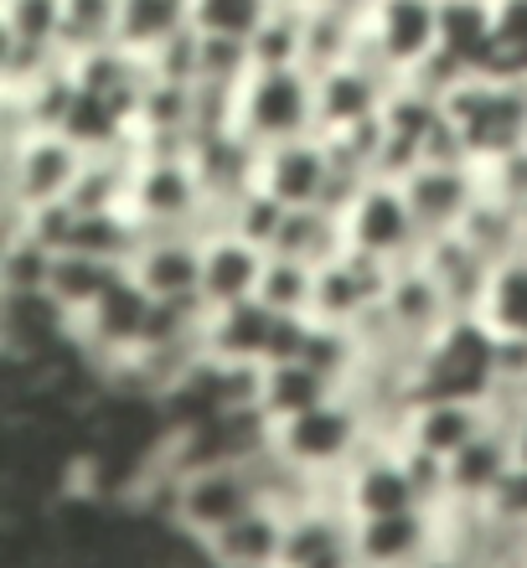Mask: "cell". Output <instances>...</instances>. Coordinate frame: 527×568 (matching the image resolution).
<instances>
[{"label": "cell", "instance_id": "obj_1", "mask_svg": "<svg viewBox=\"0 0 527 568\" xmlns=\"http://www.w3.org/2000/svg\"><path fill=\"white\" fill-rule=\"evenodd\" d=\"M89 165V150L62 130H37L27 140L0 145V227H21L31 212L68 202Z\"/></svg>", "mask_w": 527, "mask_h": 568}, {"label": "cell", "instance_id": "obj_2", "mask_svg": "<svg viewBox=\"0 0 527 568\" xmlns=\"http://www.w3.org/2000/svg\"><path fill=\"white\" fill-rule=\"evenodd\" d=\"M445 120L476 165L527 145V78L470 73L445 93Z\"/></svg>", "mask_w": 527, "mask_h": 568}, {"label": "cell", "instance_id": "obj_3", "mask_svg": "<svg viewBox=\"0 0 527 568\" xmlns=\"http://www.w3.org/2000/svg\"><path fill=\"white\" fill-rule=\"evenodd\" d=\"M373 439H377V429L367 424V414L352 404L347 393H336L332 404L311 408V414H301V419L274 424L270 445L280 449L295 470H305L311 480L336 486V480L362 460V449L373 445Z\"/></svg>", "mask_w": 527, "mask_h": 568}, {"label": "cell", "instance_id": "obj_4", "mask_svg": "<svg viewBox=\"0 0 527 568\" xmlns=\"http://www.w3.org/2000/svg\"><path fill=\"white\" fill-rule=\"evenodd\" d=\"M501 373V342L476 321V315H455L435 342L419 346V367H414V388L419 398H466V404H491Z\"/></svg>", "mask_w": 527, "mask_h": 568}, {"label": "cell", "instance_id": "obj_5", "mask_svg": "<svg viewBox=\"0 0 527 568\" xmlns=\"http://www.w3.org/2000/svg\"><path fill=\"white\" fill-rule=\"evenodd\" d=\"M233 130L249 135L259 150L321 135L316 73L311 68H254L243 78L239 104H233Z\"/></svg>", "mask_w": 527, "mask_h": 568}, {"label": "cell", "instance_id": "obj_6", "mask_svg": "<svg viewBox=\"0 0 527 568\" xmlns=\"http://www.w3.org/2000/svg\"><path fill=\"white\" fill-rule=\"evenodd\" d=\"M439 27H445V0H373L362 11L357 58L404 83L439 52Z\"/></svg>", "mask_w": 527, "mask_h": 568}, {"label": "cell", "instance_id": "obj_7", "mask_svg": "<svg viewBox=\"0 0 527 568\" xmlns=\"http://www.w3.org/2000/svg\"><path fill=\"white\" fill-rule=\"evenodd\" d=\"M311 315H280L264 300H243V305H223L207 311L202 321V346L217 362H239V367H270V362L301 357Z\"/></svg>", "mask_w": 527, "mask_h": 568}, {"label": "cell", "instance_id": "obj_8", "mask_svg": "<svg viewBox=\"0 0 527 568\" xmlns=\"http://www.w3.org/2000/svg\"><path fill=\"white\" fill-rule=\"evenodd\" d=\"M342 233H347V248L362 258H373L383 270H404L414 264L424 248V227L408 207L404 181L373 176L342 212Z\"/></svg>", "mask_w": 527, "mask_h": 568}, {"label": "cell", "instance_id": "obj_9", "mask_svg": "<svg viewBox=\"0 0 527 568\" xmlns=\"http://www.w3.org/2000/svg\"><path fill=\"white\" fill-rule=\"evenodd\" d=\"M264 507V491L249 465H207V470H186L171 480L166 491V523L181 527L186 538L207 542L239 517Z\"/></svg>", "mask_w": 527, "mask_h": 568}, {"label": "cell", "instance_id": "obj_10", "mask_svg": "<svg viewBox=\"0 0 527 568\" xmlns=\"http://www.w3.org/2000/svg\"><path fill=\"white\" fill-rule=\"evenodd\" d=\"M212 196L202 192L186 155H140L135 186H130V217L140 233H196Z\"/></svg>", "mask_w": 527, "mask_h": 568}, {"label": "cell", "instance_id": "obj_11", "mask_svg": "<svg viewBox=\"0 0 527 568\" xmlns=\"http://www.w3.org/2000/svg\"><path fill=\"white\" fill-rule=\"evenodd\" d=\"M450 321H455V305L445 300V290L435 284V274L414 258V264H404V270H393L388 295H383V311H377L357 336H388V342H404V346H424V342H435Z\"/></svg>", "mask_w": 527, "mask_h": 568}, {"label": "cell", "instance_id": "obj_12", "mask_svg": "<svg viewBox=\"0 0 527 568\" xmlns=\"http://www.w3.org/2000/svg\"><path fill=\"white\" fill-rule=\"evenodd\" d=\"M404 192L424 227V243H429V239H445V233H460V227H466V217L486 196V181H482V165L424 161L404 176Z\"/></svg>", "mask_w": 527, "mask_h": 568}, {"label": "cell", "instance_id": "obj_13", "mask_svg": "<svg viewBox=\"0 0 527 568\" xmlns=\"http://www.w3.org/2000/svg\"><path fill=\"white\" fill-rule=\"evenodd\" d=\"M517 476V449L507 424H486L466 449H455L445 460V507H497V496L507 491V480Z\"/></svg>", "mask_w": 527, "mask_h": 568}, {"label": "cell", "instance_id": "obj_14", "mask_svg": "<svg viewBox=\"0 0 527 568\" xmlns=\"http://www.w3.org/2000/svg\"><path fill=\"white\" fill-rule=\"evenodd\" d=\"M259 186L285 202V207H332V186H336V155L326 135H305L270 145L259 161Z\"/></svg>", "mask_w": 527, "mask_h": 568}, {"label": "cell", "instance_id": "obj_15", "mask_svg": "<svg viewBox=\"0 0 527 568\" xmlns=\"http://www.w3.org/2000/svg\"><path fill=\"white\" fill-rule=\"evenodd\" d=\"M393 93V78L373 68L367 58L336 62L326 73H316V120L321 135H352L383 120V104Z\"/></svg>", "mask_w": 527, "mask_h": 568}, {"label": "cell", "instance_id": "obj_16", "mask_svg": "<svg viewBox=\"0 0 527 568\" xmlns=\"http://www.w3.org/2000/svg\"><path fill=\"white\" fill-rule=\"evenodd\" d=\"M388 280H393V270H383V264H373V258L342 248L332 264H321L316 270V311L311 315L326 321V326L362 331L377 311H383Z\"/></svg>", "mask_w": 527, "mask_h": 568}, {"label": "cell", "instance_id": "obj_17", "mask_svg": "<svg viewBox=\"0 0 527 568\" xmlns=\"http://www.w3.org/2000/svg\"><path fill=\"white\" fill-rule=\"evenodd\" d=\"M280 568H362L357 523L336 507L332 491L285 517V558H280Z\"/></svg>", "mask_w": 527, "mask_h": 568}, {"label": "cell", "instance_id": "obj_18", "mask_svg": "<svg viewBox=\"0 0 527 568\" xmlns=\"http://www.w3.org/2000/svg\"><path fill=\"white\" fill-rule=\"evenodd\" d=\"M130 280L161 305H202V239L145 233V243L130 258Z\"/></svg>", "mask_w": 527, "mask_h": 568}, {"label": "cell", "instance_id": "obj_19", "mask_svg": "<svg viewBox=\"0 0 527 568\" xmlns=\"http://www.w3.org/2000/svg\"><path fill=\"white\" fill-rule=\"evenodd\" d=\"M445 548V523L435 507L388 511L357 523V564L362 568H419Z\"/></svg>", "mask_w": 527, "mask_h": 568}, {"label": "cell", "instance_id": "obj_20", "mask_svg": "<svg viewBox=\"0 0 527 568\" xmlns=\"http://www.w3.org/2000/svg\"><path fill=\"white\" fill-rule=\"evenodd\" d=\"M486 424H491V408L486 404H466V398H419V404L408 408L398 445H408L414 455H424V460L445 465L455 449H466Z\"/></svg>", "mask_w": 527, "mask_h": 568}, {"label": "cell", "instance_id": "obj_21", "mask_svg": "<svg viewBox=\"0 0 527 568\" xmlns=\"http://www.w3.org/2000/svg\"><path fill=\"white\" fill-rule=\"evenodd\" d=\"M270 248L239 239V233H212L202 239V305L223 311V305H243L259 295Z\"/></svg>", "mask_w": 527, "mask_h": 568}, {"label": "cell", "instance_id": "obj_22", "mask_svg": "<svg viewBox=\"0 0 527 568\" xmlns=\"http://www.w3.org/2000/svg\"><path fill=\"white\" fill-rule=\"evenodd\" d=\"M186 161H192L196 181H202V192H207L212 202H233V196L259 186V161H264V150L227 124V130L196 135L192 150H186Z\"/></svg>", "mask_w": 527, "mask_h": 568}, {"label": "cell", "instance_id": "obj_23", "mask_svg": "<svg viewBox=\"0 0 527 568\" xmlns=\"http://www.w3.org/2000/svg\"><path fill=\"white\" fill-rule=\"evenodd\" d=\"M202 548H207L212 568H280V558H285V511L254 507Z\"/></svg>", "mask_w": 527, "mask_h": 568}, {"label": "cell", "instance_id": "obj_24", "mask_svg": "<svg viewBox=\"0 0 527 568\" xmlns=\"http://www.w3.org/2000/svg\"><path fill=\"white\" fill-rule=\"evenodd\" d=\"M336 383L321 367H311V362L290 357V362H270L264 373H259V408L270 414V424H285V419H301V414H311V408L332 404L336 398Z\"/></svg>", "mask_w": 527, "mask_h": 568}, {"label": "cell", "instance_id": "obj_25", "mask_svg": "<svg viewBox=\"0 0 527 568\" xmlns=\"http://www.w3.org/2000/svg\"><path fill=\"white\" fill-rule=\"evenodd\" d=\"M419 264L435 274V284L445 290V300L455 305V315H476V305H482V295H486V280H491V264H486L460 233L429 239L419 248Z\"/></svg>", "mask_w": 527, "mask_h": 568}, {"label": "cell", "instance_id": "obj_26", "mask_svg": "<svg viewBox=\"0 0 527 568\" xmlns=\"http://www.w3.org/2000/svg\"><path fill=\"white\" fill-rule=\"evenodd\" d=\"M342 248H347V233H342V212L332 207H290L270 243L274 258H295V264H311V270L332 264Z\"/></svg>", "mask_w": 527, "mask_h": 568}, {"label": "cell", "instance_id": "obj_27", "mask_svg": "<svg viewBox=\"0 0 527 568\" xmlns=\"http://www.w3.org/2000/svg\"><path fill=\"white\" fill-rule=\"evenodd\" d=\"M181 31H192V0H120V47L151 62Z\"/></svg>", "mask_w": 527, "mask_h": 568}, {"label": "cell", "instance_id": "obj_28", "mask_svg": "<svg viewBox=\"0 0 527 568\" xmlns=\"http://www.w3.org/2000/svg\"><path fill=\"white\" fill-rule=\"evenodd\" d=\"M124 264H114V258H93V254H58V270H52V284H47V295L58 300L62 311L73 315V321H83V315L99 305V300L114 290V284L124 280Z\"/></svg>", "mask_w": 527, "mask_h": 568}, {"label": "cell", "instance_id": "obj_29", "mask_svg": "<svg viewBox=\"0 0 527 568\" xmlns=\"http://www.w3.org/2000/svg\"><path fill=\"white\" fill-rule=\"evenodd\" d=\"M476 321H482L497 342L527 346V254H517L491 270L486 295H482V305H476Z\"/></svg>", "mask_w": 527, "mask_h": 568}, {"label": "cell", "instance_id": "obj_30", "mask_svg": "<svg viewBox=\"0 0 527 568\" xmlns=\"http://www.w3.org/2000/svg\"><path fill=\"white\" fill-rule=\"evenodd\" d=\"M362 47V16L332 11V6H311L305 0V68L326 73L336 62H352Z\"/></svg>", "mask_w": 527, "mask_h": 568}, {"label": "cell", "instance_id": "obj_31", "mask_svg": "<svg viewBox=\"0 0 527 568\" xmlns=\"http://www.w3.org/2000/svg\"><path fill=\"white\" fill-rule=\"evenodd\" d=\"M52 270H58L52 243H42L27 227L0 233V295H37L52 284Z\"/></svg>", "mask_w": 527, "mask_h": 568}, {"label": "cell", "instance_id": "obj_32", "mask_svg": "<svg viewBox=\"0 0 527 568\" xmlns=\"http://www.w3.org/2000/svg\"><path fill=\"white\" fill-rule=\"evenodd\" d=\"M120 47V0H62V52L93 58Z\"/></svg>", "mask_w": 527, "mask_h": 568}, {"label": "cell", "instance_id": "obj_33", "mask_svg": "<svg viewBox=\"0 0 527 568\" xmlns=\"http://www.w3.org/2000/svg\"><path fill=\"white\" fill-rule=\"evenodd\" d=\"M0 47L62 52V0H0Z\"/></svg>", "mask_w": 527, "mask_h": 568}, {"label": "cell", "instance_id": "obj_34", "mask_svg": "<svg viewBox=\"0 0 527 568\" xmlns=\"http://www.w3.org/2000/svg\"><path fill=\"white\" fill-rule=\"evenodd\" d=\"M249 52L254 68H305V0H280Z\"/></svg>", "mask_w": 527, "mask_h": 568}, {"label": "cell", "instance_id": "obj_35", "mask_svg": "<svg viewBox=\"0 0 527 568\" xmlns=\"http://www.w3.org/2000/svg\"><path fill=\"white\" fill-rule=\"evenodd\" d=\"M280 0H192V31L223 42H254Z\"/></svg>", "mask_w": 527, "mask_h": 568}, {"label": "cell", "instance_id": "obj_36", "mask_svg": "<svg viewBox=\"0 0 527 568\" xmlns=\"http://www.w3.org/2000/svg\"><path fill=\"white\" fill-rule=\"evenodd\" d=\"M254 300H264V305L280 315H311L316 311V270H311V264H295V258L270 254Z\"/></svg>", "mask_w": 527, "mask_h": 568}, {"label": "cell", "instance_id": "obj_37", "mask_svg": "<svg viewBox=\"0 0 527 568\" xmlns=\"http://www.w3.org/2000/svg\"><path fill=\"white\" fill-rule=\"evenodd\" d=\"M491 73L527 78V0H497V47Z\"/></svg>", "mask_w": 527, "mask_h": 568}, {"label": "cell", "instance_id": "obj_38", "mask_svg": "<svg viewBox=\"0 0 527 568\" xmlns=\"http://www.w3.org/2000/svg\"><path fill=\"white\" fill-rule=\"evenodd\" d=\"M497 511H507V517L527 523V465H517V476L507 480V491L497 496Z\"/></svg>", "mask_w": 527, "mask_h": 568}, {"label": "cell", "instance_id": "obj_39", "mask_svg": "<svg viewBox=\"0 0 527 568\" xmlns=\"http://www.w3.org/2000/svg\"><path fill=\"white\" fill-rule=\"evenodd\" d=\"M507 429H513V449H517V465H527V408H523V414H517L513 424H507Z\"/></svg>", "mask_w": 527, "mask_h": 568}, {"label": "cell", "instance_id": "obj_40", "mask_svg": "<svg viewBox=\"0 0 527 568\" xmlns=\"http://www.w3.org/2000/svg\"><path fill=\"white\" fill-rule=\"evenodd\" d=\"M419 568H476V564H466V558L450 554V548H439V554H435V558H424Z\"/></svg>", "mask_w": 527, "mask_h": 568}, {"label": "cell", "instance_id": "obj_41", "mask_svg": "<svg viewBox=\"0 0 527 568\" xmlns=\"http://www.w3.org/2000/svg\"><path fill=\"white\" fill-rule=\"evenodd\" d=\"M311 6H332V11H367V6H373V0H311Z\"/></svg>", "mask_w": 527, "mask_h": 568}]
</instances>
